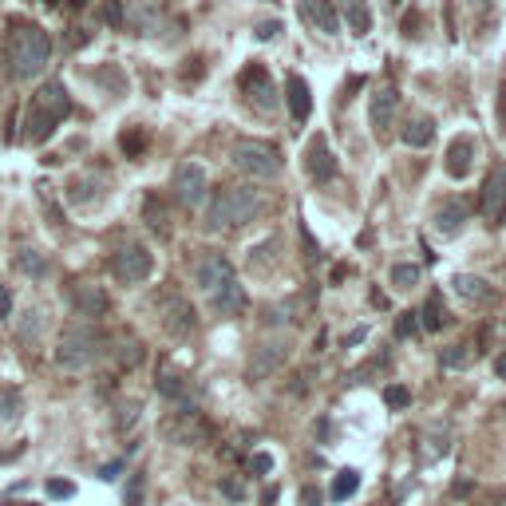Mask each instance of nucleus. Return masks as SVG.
I'll use <instances>...</instances> for the list:
<instances>
[{"label":"nucleus","instance_id":"obj_1","mask_svg":"<svg viewBox=\"0 0 506 506\" xmlns=\"http://www.w3.org/2000/svg\"><path fill=\"white\" fill-rule=\"evenodd\" d=\"M194 277H198L202 293H206L214 301V309L218 313H242L245 309V289L238 285V277H234V265L225 253H206L198 262V269H194Z\"/></svg>","mask_w":506,"mask_h":506},{"label":"nucleus","instance_id":"obj_2","mask_svg":"<svg viewBox=\"0 0 506 506\" xmlns=\"http://www.w3.org/2000/svg\"><path fill=\"white\" fill-rule=\"evenodd\" d=\"M68 115H72V100H68V91H63V83L48 80L44 88L32 95L28 119H24V143H44Z\"/></svg>","mask_w":506,"mask_h":506},{"label":"nucleus","instance_id":"obj_3","mask_svg":"<svg viewBox=\"0 0 506 506\" xmlns=\"http://www.w3.org/2000/svg\"><path fill=\"white\" fill-rule=\"evenodd\" d=\"M8 60H13V75H16V80H32V75H40L48 68V60H52L48 32H40L36 24L16 28L13 40H8Z\"/></svg>","mask_w":506,"mask_h":506},{"label":"nucleus","instance_id":"obj_4","mask_svg":"<svg viewBox=\"0 0 506 506\" xmlns=\"http://www.w3.org/2000/svg\"><path fill=\"white\" fill-rule=\"evenodd\" d=\"M257 214V194L250 186H230L210 202L206 210V230H238Z\"/></svg>","mask_w":506,"mask_h":506},{"label":"nucleus","instance_id":"obj_5","mask_svg":"<svg viewBox=\"0 0 506 506\" xmlns=\"http://www.w3.org/2000/svg\"><path fill=\"white\" fill-rule=\"evenodd\" d=\"M103 352V337L91 325H68L56 340V364L60 368H88V364Z\"/></svg>","mask_w":506,"mask_h":506},{"label":"nucleus","instance_id":"obj_6","mask_svg":"<svg viewBox=\"0 0 506 506\" xmlns=\"http://www.w3.org/2000/svg\"><path fill=\"white\" fill-rule=\"evenodd\" d=\"M230 158H234V167L250 178H277L282 175V155H277L269 143H262V138H238L234 150H230Z\"/></svg>","mask_w":506,"mask_h":506},{"label":"nucleus","instance_id":"obj_7","mask_svg":"<svg viewBox=\"0 0 506 506\" xmlns=\"http://www.w3.org/2000/svg\"><path fill=\"white\" fill-rule=\"evenodd\" d=\"M150 269H155V257H150V250L138 242H127L111 253V273H115V282H123V285L147 282Z\"/></svg>","mask_w":506,"mask_h":506},{"label":"nucleus","instance_id":"obj_8","mask_svg":"<svg viewBox=\"0 0 506 506\" xmlns=\"http://www.w3.org/2000/svg\"><path fill=\"white\" fill-rule=\"evenodd\" d=\"M479 214L491 225H499V218L506 214V167H491L487 178H482V194H479Z\"/></svg>","mask_w":506,"mask_h":506},{"label":"nucleus","instance_id":"obj_9","mask_svg":"<svg viewBox=\"0 0 506 506\" xmlns=\"http://www.w3.org/2000/svg\"><path fill=\"white\" fill-rule=\"evenodd\" d=\"M242 95L250 103H257L262 111H273L277 107V88H273V80H269V72L262 68V63H250V68L242 72Z\"/></svg>","mask_w":506,"mask_h":506},{"label":"nucleus","instance_id":"obj_10","mask_svg":"<svg viewBox=\"0 0 506 506\" xmlns=\"http://www.w3.org/2000/svg\"><path fill=\"white\" fill-rule=\"evenodd\" d=\"M170 190H175V198L182 202V206H198V202L206 198V170H202L198 163H182L175 170Z\"/></svg>","mask_w":506,"mask_h":506},{"label":"nucleus","instance_id":"obj_11","mask_svg":"<svg viewBox=\"0 0 506 506\" xmlns=\"http://www.w3.org/2000/svg\"><path fill=\"white\" fill-rule=\"evenodd\" d=\"M396 111H400V91H396L392 83L376 88V95H372V131L380 135V138H384V135H392Z\"/></svg>","mask_w":506,"mask_h":506},{"label":"nucleus","instance_id":"obj_12","mask_svg":"<svg viewBox=\"0 0 506 506\" xmlns=\"http://www.w3.org/2000/svg\"><path fill=\"white\" fill-rule=\"evenodd\" d=\"M163 432H167V439H175V444H182V447H198V444H206V424L198 419V412H178L175 419H167L163 424Z\"/></svg>","mask_w":506,"mask_h":506},{"label":"nucleus","instance_id":"obj_13","mask_svg":"<svg viewBox=\"0 0 506 506\" xmlns=\"http://www.w3.org/2000/svg\"><path fill=\"white\" fill-rule=\"evenodd\" d=\"M475 155H479V143L471 135H459V138H451V147H447V158H444V167H447V175L451 178H467L471 175V167H475Z\"/></svg>","mask_w":506,"mask_h":506},{"label":"nucleus","instance_id":"obj_14","mask_svg":"<svg viewBox=\"0 0 506 506\" xmlns=\"http://www.w3.org/2000/svg\"><path fill=\"white\" fill-rule=\"evenodd\" d=\"M305 170H309V178L313 182H329L332 175H337V158H332L325 135H317L313 143L305 147Z\"/></svg>","mask_w":506,"mask_h":506},{"label":"nucleus","instance_id":"obj_15","mask_svg":"<svg viewBox=\"0 0 506 506\" xmlns=\"http://www.w3.org/2000/svg\"><path fill=\"white\" fill-rule=\"evenodd\" d=\"M72 305H75V313L80 317H88V320H100V317H107V309H111V297L103 293L100 285H75L72 289Z\"/></svg>","mask_w":506,"mask_h":506},{"label":"nucleus","instance_id":"obj_16","mask_svg":"<svg viewBox=\"0 0 506 506\" xmlns=\"http://www.w3.org/2000/svg\"><path fill=\"white\" fill-rule=\"evenodd\" d=\"M163 329L170 337H190V332L198 329V317H194V309L182 297H167L163 301Z\"/></svg>","mask_w":506,"mask_h":506},{"label":"nucleus","instance_id":"obj_17","mask_svg":"<svg viewBox=\"0 0 506 506\" xmlns=\"http://www.w3.org/2000/svg\"><path fill=\"white\" fill-rule=\"evenodd\" d=\"M297 8H301V20H305L313 32H325V36H332V32L340 28L332 0H297Z\"/></svg>","mask_w":506,"mask_h":506},{"label":"nucleus","instance_id":"obj_18","mask_svg":"<svg viewBox=\"0 0 506 506\" xmlns=\"http://www.w3.org/2000/svg\"><path fill=\"white\" fill-rule=\"evenodd\" d=\"M400 138H404L407 147H415V150L427 147V143L435 138V119H432V115H407Z\"/></svg>","mask_w":506,"mask_h":506},{"label":"nucleus","instance_id":"obj_19","mask_svg":"<svg viewBox=\"0 0 506 506\" xmlns=\"http://www.w3.org/2000/svg\"><path fill=\"white\" fill-rule=\"evenodd\" d=\"M289 111H293L297 123H305L309 111H313V95H309V83L301 75H289Z\"/></svg>","mask_w":506,"mask_h":506},{"label":"nucleus","instance_id":"obj_20","mask_svg":"<svg viewBox=\"0 0 506 506\" xmlns=\"http://www.w3.org/2000/svg\"><path fill=\"white\" fill-rule=\"evenodd\" d=\"M282 360H285L282 344H265V348H257V357L250 360V380H265V376L273 372Z\"/></svg>","mask_w":506,"mask_h":506},{"label":"nucleus","instance_id":"obj_21","mask_svg":"<svg viewBox=\"0 0 506 506\" xmlns=\"http://www.w3.org/2000/svg\"><path fill=\"white\" fill-rule=\"evenodd\" d=\"M463 222H467V206H463V202H455V198H447L444 206L435 210V230L439 234H455Z\"/></svg>","mask_w":506,"mask_h":506},{"label":"nucleus","instance_id":"obj_22","mask_svg":"<svg viewBox=\"0 0 506 506\" xmlns=\"http://www.w3.org/2000/svg\"><path fill=\"white\" fill-rule=\"evenodd\" d=\"M444 320H447L444 293H427L424 309H419V329H427V332H439V329H444Z\"/></svg>","mask_w":506,"mask_h":506},{"label":"nucleus","instance_id":"obj_23","mask_svg":"<svg viewBox=\"0 0 506 506\" xmlns=\"http://www.w3.org/2000/svg\"><path fill=\"white\" fill-rule=\"evenodd\" d=\"M158 392H163L167 396V400H190V384L186 380H182V376L178 372H170V368H158Z\"/></svg>","mask_w":506,"mask_h":506},{"label":"nucleus","instance_id":"obj_24","mask_svg":"<svg viewBox=\"0 0 506 506\" xmlns=\"http://www.w3.org/2000/svg\"><path fill=\"white\" fill-rule=\"evenodd\" d=\"M455 293H459L463 301H491L487 282H482V277H471V273H459V277H455Z\"/></svg>","mask_w":506,"mask_h":506},{"label":"nucleus","instance_id":"obj_25","mask_svg":"<svg viewBox=\"0 0 506 506\" xmlns=\"http://www.w3.org/2000/svg\"><path fill=\"white\" fill-rule=\"evenodd\" d=\"M91 198H100V182H95L91 175L72 178V186H68V202H75V206H88Z\"/></svg>","mask_w":506,"mask_h":506},{"label":"nucleus","instance_id":"obj_26","mask_svg":"<svg viewBox=\"0 0 506 506\" xmlns=\"http://www.w3.org/2000/svg\"><path fill=\"white\" fill-rule=\"evenodd\" d=\"M475 344H451V348H444V357H439V360H444V368H451V372H459V368H467V364L471 360H475Z\"/></svg>","mask_w":506,"mask_h":506},{"label":"nucleus","instance_id":"obj_27","mask_svg":"<svg viewBox=\"0 0 506 506\" xmlns=\"http://www.w3.org/2000/svg\"><path fill=\"white\" fill-rule=\"evenodd\" d=\"M344 20H348V28L357 32V36L372 28V16H368V8H364L360 0H348V5H344Z\"/></svg>","mask_w":506,"mask_h":506},{"label":"nucleus","instance_id":"obj_28","mask_svg":"<svg viewBox=\"0 0 506 506\" xmlns=\"http://www.w3.org/2000/svg\"><path fill=\"white\" fill-rule=\"evenodd\" d=\"M16 269H20V273H28V277H44L48 273V262L36 250H20L16 253Z\"/></svg>","mask_w":506,"mask_h":506},{"label":"nucleus","instance_id":"obj_29","mask_svg":"<svg viewBox=\"0 0 506 506\" xmlns=\"http://www.w3.org/2000/svg\"><path fill=\"white\" fill-rule=\"evenodd\" d=\"M360 491V471H340L337 482H332V499H352V494Z\"/></svg>","mask_w":506,"mask_h":506},{"label":"nucleus","instance_id":"obj_30","mask_svg":"<svg viewBox=\"0 0 506 506\" xmlns=\"http://www.w3.org/2000/svg\"><path fill=\"white\" fill-rule=\"evenodd\" d=\"M419 277H424V269L412 265V262L392 265V285H396V289H412V285H419Z\"/></svg>","mask_w":506,"mask_h":506},{"label":"nucleus","instance_id":"obj_31","mask_svg":"<svg viewBox=\"0 0 506 506\" xmlns=\"http://www.w3.org/2000/svg\"><path fill=\"white\" fill-rule=\"evenodd\" d=\"M119 147H123L127 158H138L147 150V131H143V127H131V131H123L119 135Z\"/></svg>","mask_w":506,"mask_h":506},{"label":"nucleus","instance_id":"obj_32","mask_svg":"<svg viewBox=\"0 0 506 506\" xmlns=\"http://www.w3.org/2000/svg\"><path fill=\"white\" fill-rule=\"evenodd\" d=\"M447 432H439V427H432V432H427V439H424V451H419V455H424V459H439V455H447V451H451V444H447Z\"/></svg>","mask_w":506,"mask_h":506},{"label":"nucleus","instance_id":"obj_33","mask_svg":"<svg viewBox=\"0 0 506 506\" xmlns=\"http://www.w3.org/2000/svg\"><path fill=\"white\" fill-rule=\"evenodd\" d=\"M20 419V396L13 387H0V424H13Z\"/></svg>","mask_w":506,"mask_h":506},{"label":"nucleus","instance_id":"obj_34","mask_svg":"<svg viewBox=\"0 0 506 506\" xmlns=\"http://www.w3.org/2000/svg\"><path fill=\"white\" fill-rule=\"evenodd\" d=\"M143 491H147V475H143V471H135V475H131V482H127L123 506H138V502H143Z\"/></svg>","mask_w":506,"mask_h":506},{"label":"nucleus","instance_id":"obj_35","mask_svg":"<svg viewBox=\"0 0 506 506\" xmlns=\"http://www.w3.org/2000/svg\"><path fill=\"white\" fill-rule=\"evenodd\" d=\"M384 400H387V407H392V412H404V407L412 404V392H407L404 384H392V387L384 392Z\"/></svg>","mask_w":506,"mask_h":506},{"label":"nucleus","instance_id":"obj_36","mask_svg":"<svg viewBox=\"0 0 506 506\" xmlns=\"http://www.w3.org/2000/svg\"><path fill=\"white\" fill-rule=\"evenodd\" d=\"M415 332H419V313H412V309H407V313L396 317V337H400V340L415 337Z\"/></svg>","mask_w":506,"mask_h":506},{"label":"nucleus","instance_id":"obj_37","mask_svg":"<svg viewBox=\"0 0 506 506\" xmlns=\"http://www.w3.org/2000/svg\"><path fill=\"white\" fill-rule=\"evenodd\" d=\"M143 214H147V222H150V230H158V234H167V210L158 206L155 198H147V206H143Z\"/></svg>","mask_w":506,"mask_h":506},{"label":"nucleus","instance_id":"obj_38","mask_svg":"<svg viewBox=\"0 0 506 506\" xmlns=\"http://www.w3.org/2000/svg\"><path fill=\"white\" fill-rule=\"evenodd\" d=\"M48 494H52V499H72L75 487H72L68 479H52V482H48Z\"/></svg>","mask_w":506,"mask_h":506},{"label":"nucleus","instance_id":"obj_39","mask_svg":"<svg viewBox=\"0 0 506 506\" xmlns=\"http://www.w3.org/2000/svg\"><path fill=\"white\" fill-rule=\"evenodd\" d=\"M103 16H107V24H123V8H119V0H107V5H103Z\"/></svg>","mask_w":506,"mask_h":506},{"label":"nucleus","instance_id":"obj_40","mask_svg":"<svg viewBox=\"0 0 506 506\" xmlns=\"http://www.w3.org/2000/svg\"><path fill=\"white\" fill-rule=\"evenodd\" d=\"M8 317H13V293L0 285V320H8Z\"/></svg>","mask_w":506,"mask_h":506},{"label":"nucleus","instance_id":"obj_41","mask_svg":"<svg viewBox=\"0 0 506 506\" xmlns=\"http://www.w3.org/2000/svg\"><path fill=\"white\" fill-rule=\"evenodd\" d=\"M499 131L506 135V80H502V88H499Z\"/></svg>","mask_w":506,"mask_h":506},{"label":"nucleus","instance_id":"obj_42","mask_svg":"<svg viewBox=\"0 0 506 506\" xmlns=\"http://www.w3.org/2000/svg\"><path fill=\"white\" fill-rule=\"evenodd\" d=\"M301 506H320V491L317 487H305V491H301Z\"/></svg>","mask_w":506,"mask_h":506},{"label":"nucleus","instance_id":"obj_43","mask_svg":"<svg viewBox=\"0 0 506 506\" xmlns=\"http://www.w3.org/2000/svg\"><path fill=\"white\" fill-rule=\"evenodd\" d=\"M119 471H123V459H115V463H107V467L100 471V479H115Z\"/></svg>","mask_w":506,"mask_h":506},{"label":"nucleus","instance_id":"obj_44","mask_svg":"<svg viewBox=\"0 0 506 506\" xmlns=\"http://www.w3.org/2000/svg\"><path fill=\"white\" fill-rule=\"evenodd\" d=\"M253 467H257V471H262V475H265V471H273V459H269L265 451H262V455H253Z\"/></svg>","mask_w":506,"mask_h":506},{"label":"nucleus","instance_id":"obj_45","mask_svg":"<svg viewBox=\"0 0 506 506\" xmlns=\"http://www.w3.org/2000/svg\"><path fill=\"white\" fill-rule=\"evenodd\" d=\"M222 491L230 494V499H242V482H234V479H225V482H222Z\"/></svg>","mask_w":506,"mask_h":506},{"label":"nucleus","instance_id":"obj_46","mask_svg":"<svg viewBox=\"0 0 506 506\" xmlns=\"http://www.w3.org/2000/svg\"><path fill=\"white\" fill-rule=\"evenodd\" d=\"M273 32H277V24H273V20H269V24H262V28H257V36H262V40H269V36H273Z\"/></svg>","mask_w":506,"mask_h":506},{"label":"nucleus","instance_id":"obj_47","mask_svg":"<svg viewBox=\"0 0 506 506\" xmlns=\"http://www.w3.org/2000/svg\"><path fill=\"white\" fill-rule=\"evenodd\" d=\"M494 372H499V376H506V352H502L499 360H494Z\"/></svg>","mask_w":506,"mask_h":506},{"label":"nucleus","instance_id":"obj_48","mask_svg":"<svg viewBox=\"0 0 506 506\" xmlns=\"http://www.w3.org/2000/svg\"><path fill=\"white\" fill-rule=\"evenodd\" d=\"M13 506H24V502H13Z\"/></svg>","mask_w":506,"mask_h":506}]
</instances>
